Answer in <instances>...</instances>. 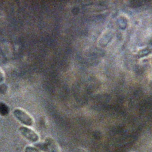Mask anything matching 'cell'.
Segmentation results:
<instances>
[{
  "label": "cell",
  "mask_w": 152,
  "mask_h": 152,
  "mask_svg": "<svg viewBox=\"0 0 152 152\" xmlns=\"http://www.w3.org/2000/svg\"><path fill=\"white\" fill-rule=\"evenodd\" d=\"M14 117L26 126H31L33 125V119L26 111L21 109H15L12 112Z\"/></svg>",
  "instance_id": "6da1fadb"
},
{
  "label": "cell",
  "mask_w": 152,
  "mask_h": 152,
  "mask_svg": "<svg viewBox=\"0 0 152 152\" xmlns=\"http://www.w3.org/2000/svg\"><path fill=\"white\" fill-rule=\"evenodd\" d=\"M20 134L27 140L32 142H36L39 140V135L33 129L27 126H21L19 127Z\"/></svg>",
  "instance_id": "7a4b0ae2"
},
{
  "label": "cell",
  "mask_w": 152,
  "mask_h": 152,
  "mask_svg": "<svg viewBox=\"0 0 152 152\" xmlns=\"http://www.w3.org/2000/svg\"><path fill=\"white\" fill-rule=\"evenodd\" d=\"M24 152H42V151L38 148H37L36 147L28 145L25 147Z\"/></svg>",
  "instance_id": "3957f363"
},
{
  "label": "cell",
  "mask_w": 152,
  "mask_h": 152,
  "mask_svg": "<svg viewBox=\"0 0 152 152\" xmlns=\"http://www.w3.org/2000/svg\"><path fill=\"white\" fill-rule=\"evenodd\" d=\"M5 77H4V73L2 72V71L0 69V83L3 82L4 81Z\"/></svg>",
  "instance_id": "277c9868"
}]
</instances>
